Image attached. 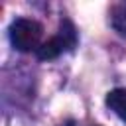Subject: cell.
<instances>
[{
	"instance_id": "cell-4",
	"label": "cell",
	"mask_w": 126,
	"mask_h": 126,
	"mask_svg": "<svg viewBox=\"0 0 126 126\" xmlns=\"http://www.w3.org/2000/svg\"><path fill=\"white\" fill-rule=\"evenodd\" d=\"M110 20H112V28L116 32H120L122 35H126V6H116L110 12Z\"/></svg>"
},
{
	"instance_id": "cell-2",
	"label": "cell",
	"mask_w": 126,
	"mask_h": 126,
	"mask_svg": "<svg viewBox=\"0 0 126 126\" xmlns=\"http://www.w3.org/2000/svg\"><path fill=\"white\" fill-rule=\"evenodd\" d=\"M63 51H69V47H67V43L63 41V37L57 33L55 37H51V39H47L45 43H41L39 45V49H37V57L39 59H55V57H59Z\"/></svg>"
},
{
	"instance_id": "cell-5",
	"label": "cell",
	"mask_w": 126,
	"mask_h": 126,
	"mask_svg": "<svg viewBox=\"0 0 126 126\" xmlns=\"http://www.w3.org/2000/svg\"><path fill=\"white\" fill-rule=\"evenodd\" d=\"M59 35L63 37V41L67 43V47H69V49H73V47H75V43H77V33H75V28H73V24H71L69 20H63V22H61Z\"/></svg>"
},
{
	"instance_id": "cell-1",
	"label": "cell",
	"mask_w": 126,
	"mask_h": 126,
	"mask_svg": "<svg viewBox=\"0 0 126 126\" xmlns=\"http://www.w3.org/2000/svg\"><path fill=\"white\" fill-rule=\"evenodd\" d=\"M41 26L35 20L28 18H18L10 26V41L18 51H32L39 49V39H41Z\"/></svg>"
},
{
	"instance_id": "cell-3",
	"label": "cell",
	"mask_w": 126,
	"mask_h": 126,
	"mask_svg": "<svg viewBox=\"0 0 126 126\" xmlns=\"http://www.w3.org/2000/svg\"><path fill=\"white\" fill-rule=\"evenodd\" d=\"M106 106L126 122V89H114L106 94Z\"/></svg>"
}]
</instances>
